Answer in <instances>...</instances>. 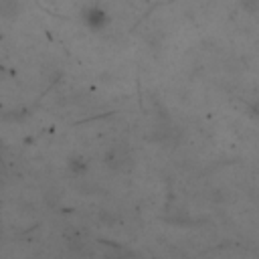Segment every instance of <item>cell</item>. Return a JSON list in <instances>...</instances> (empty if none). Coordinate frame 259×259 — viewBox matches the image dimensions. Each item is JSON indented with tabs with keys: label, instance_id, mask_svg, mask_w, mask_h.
I'll list each match as a JSON object with an SVG mask.
<instances>
[{
	"label": "cell",
	"instance_id": "277c9868",
	"mask_svg": "<svg viewBox=\"0 0 259 259\" xmlns=\"http://www.w3.org/2000/svg\"><path fill=\"white\" fill-rule=\"evenodd\" d=\"M69 170H71L73 174H83V172L87 170V164H85L83 160H79V158H71V160H69Z\"/></svg>",
	"mask_w": 259,
	"mask_h": 259
},
{
	"label": "cell",
	"instance_id": "3957f363",
	"mask_svg": "<svg viewBox=\"0 0 259 259\" xmlns=\"http://www.w3.org/2000/svg\"><path fill=\"white\" fill-rule=\"evenodd\" d=\"M22 12L20 0H0V20H14Z\"/></svg>",
	"mask_w": 259,
	"mask_h": 259
},
{
	"label": "cell",
	"instance_id": "6da1fadb",
	"mask_svg": "<svg viewBox=\"0 0 259 259\" xmlns=\"http://www.w3.org/2000/svg\"><path fill=\"white\" fill-rule=\"evenodd\" d=\"M103 166H107L113 172H123L132 166V150L127 144H113L103 154Z\"/></svg>",
	"mask_w": 259,
	"mask_h": 259
},
{
	"label": "cell",
	"instance_id": "5b68a950",
	"mask_svg": "<svg viewBox=\"0 0 259 259\" xmlns=\"http://www.w3.org/2000/svg\"><path fill=\"white\" fill-rule=\"evenodd\" d=\"M239 4H241V8H243L245 12H249V14L259 12V0H239Z\"/></svg>",
	"mask_w": 259,
	"mask_h": 259
},
{
	"label": "cell",
	"instance_id": "8992f818",
	"mask_svg": "<svg viewBox=\"0 0 259 259\" xmlns=\"http://www.w3.org/2000/svg\"><path fill=\"white\" fill-rule=\"evenodd\" d=\"M251 111H253V115L259 119V99H255V101L251 103Z\"/></svg>",
	"mask_w": 259,
	"mask_h": 259
},
{
	"label": "cell",
	"instance_id": "7a4b0ae2",
	"mask_svg": "<svg viewBox=\"0 0 259 259\" xmlns=\"http://www.w3.org/2000/svg\"><path fill=\"white\" fill-rule=\"evenodd\" d=\"M81 20H83V24H85L87 28H91V30H101V28L107 26L109 14H107V10H105L103 6H99V4H87V6H83V10H81Z\"/></svg>",
	"mask_w": 259,
	"mask_h": 259
}]
</instances>
